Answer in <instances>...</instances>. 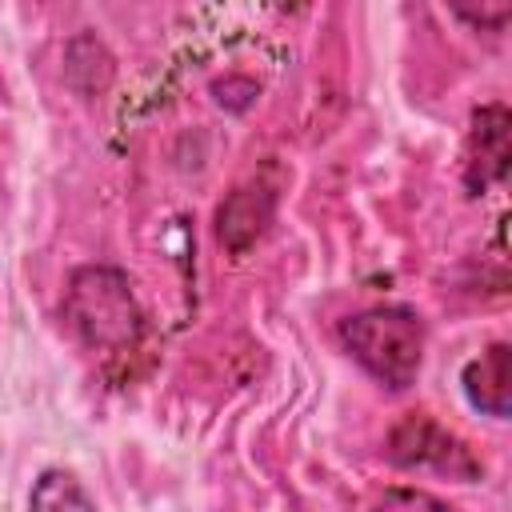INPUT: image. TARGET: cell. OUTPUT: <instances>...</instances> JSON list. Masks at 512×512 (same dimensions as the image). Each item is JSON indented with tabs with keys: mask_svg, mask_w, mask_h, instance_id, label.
<instances>
[{
	"mask_svg": "<svg viewBox=\"0 0 512 512\" xmlns=\"http://www.w3.org/2000/svg\"><path fill=\"white\" fill-rule=\"evenodd\" d=\"M64 324L76 332L80 344L100 352H124L144 332V316L128 276L108 264H88L72 272L64 292Z\"/></svg>",
	"mask_w": 512,
	"mask_h": 512,
	"instance_id": "cell-1",
	"label": "cell"
},
{
	"mask_svg": "<svg viewBox=\"0 0 512 512\" xmlns=\"http://www.w3.org/2000/svg\"><path fill=\"white\" fill-rule=\"evenodd\" d=\"M340 344L372 380H380L392 392H404L420 376L424 320L404 304L364 308L340 324Z\"/></svg>",
	"mask_w": 512,
	"mask_h": 512,
	"instance_id": "cell-2",
	"label": "cell"
},
{
	"mask_svg": "<svg viewBox=\"0 0 512 512\" xmlns=\"http://www.w3.org/2000/svg\"><path fill=\"white\" fill-rule=\"evenodd\" d=\"M384 456L400 468H424V472H440L452 480H476L484 472L480 460L468 452V444L424 412H408L388 432Z\"/></svg>",
	"mask_w": 512,
	"mask_h": 512,
	"instance_id": "cell-3",
	"label": "cell"
},
{
	"mask_svg": "<svg viewBox=\"0 0 512 512\" xmlns=\"http://www.w3.org/2000/svg\"><path fill=\"white\" fill-rule=\"evenodd\" d=\"M504 176H508V108L484 104L472 116L464 184H468V192H488Z\"/></svg>",
	"mask_w": 512,
	"mask_h": 512,
	"instance_id": "cell-4",
	"label": "cell"
},
{
	"mask_svg": "<svg viewBox=\"0 0 512 512\" xmlns=\"http://www.w3.org/2000/svg\"><path fill=\"white\" fill-rule=\"evenodd\" d=\"M460 384H464V396L472 408L504 420L512 412V348L500 340L488 344L480 356H472L464 364Z\"/></svg>",
	"mask_w": 512,
	"mask_h": 512,
	"instance_id": "cell-5",
	"label": "cell"
},
{
	"mask_svg": "<svg viewBox=\"0 0 512 512\" xmlns=\"http://www.w3.org/2000/svg\"><path fill=\"white\" fill-rule=\"evenodd\" d=\"M268 220H272V192L268 188H236L216 212V236L224 248L244 252L264 232Z\"/></svg>",
	"mask_w": 512,
	"mask_h": 512,
	"instance_id": "cell-6",
	"label": "cell"
},
{
	"mask_svg": "<svg viewBox=\"0 0 512 512\" xmlns=\"http://www.w3.org/2000/svg\"><path fill=\"white\" fill-rule=\"evenodd\" d=\"M28 512H96L84 484L64 468H44L32 484Z\"/></svg>",
	"mask_w": 512,
	"mask_h": 512,
	"instance_id": "cell-7",
	"label": "cell"
},
{
	"mask_svg": "<svg viewBox=\"0 0 512 512\" xmlns=\"http://www.w3.org/2000/svg\"><path fill=\"white\" fill-rule=\"evenodd\" d=\"M372 512H456V508L424 488H384V496L372 504Z\"/></svg>",
	"mask_w": 512,
	"mask_h": 512,
	"instance_id": "cell-8",
	"label": "cell"
},
{
	"mask_svg": "<svg viewBox=\"0 0 512 512\" xmlns=\"http://www.w3.org/2000/svg\"><path fill=\"white\" fill-rule=\"evenodd\" d=\"M456 16H464V20H472V24H492V28H504V20H508V4H500V8H480V12H468V8H456Z\"/></svg>",
	"mask_w": 512,
	"mask_h": 512,
	"instance_id": "cell-9",
	"label": "cell"
}]
</instances>
